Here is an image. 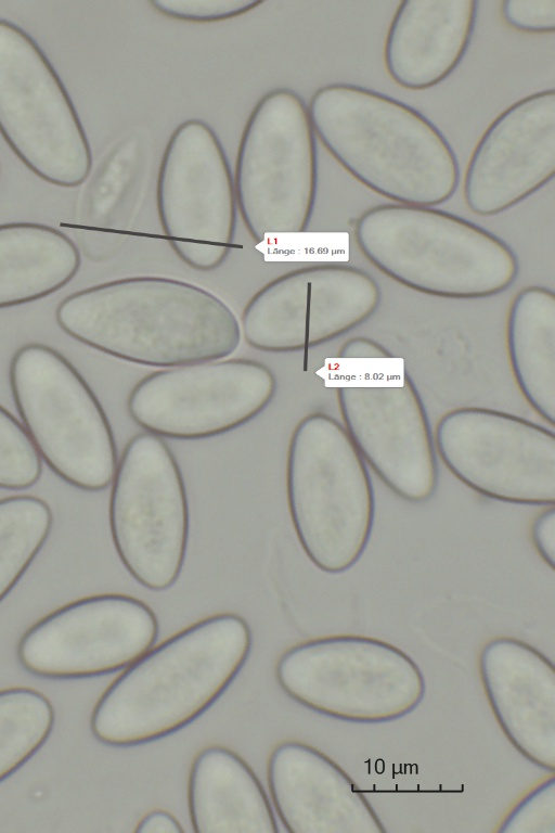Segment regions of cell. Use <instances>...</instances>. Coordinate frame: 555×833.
Returning <instances> with one entry per match:
<instances>
[{"instance_id": "6da1fadb", "label": "cell", "mask_w": 555, "mask_h": 833, "mask_svg": "<svg viewBox=\"0 0 555 833\" xmlns=\"http://www.w3.org/2000/svg\"><path fill=\"white\" fill-rule=\"evenodd\" d=\"M59 326L78 342L131 363L172 368L227 358L240 321L214 293L179 279L127 277L65 297Z\"/></svg>"}, {"instance_id": "7a4b0ae2", "label": "cell", "mask_w": 555, "mask_h": 833, "mask_svg": "<svg viewBox=\"0 0 555 833\" xmlns=\"http://www.w3.org/2000/svg\"><path fill=\"white\" fill-rule=\"evenodd\" d=\"M253 645L234 613L201 619L126 667L95 703L90 730L100 743L131 747L170 735L203 715L229 688Z\"/></svg>"}, {"instance_id": "3957f363", "label": "cell", "mask_w": 555, "mask_h": 833, "mask_svg": "<svg viewBox=\"0 0 555 833\" xmlns=\"http://www.w3.org/2000/svg\"><path fill=\"white\" fill-rule=\"evenodd\" d=\"M311 127L333 158L371 191L397 204L436 207L460 184V165L440 129L413 106L345 82L320 87L307 104Z\"/></svg>"}, {"instance_id": "277c9868", "label": "cell", "mask_w": 555, "mask_h": 833, "mask_svg": "<svg viewBox=\"0 0 555 833\" xmlns=\"http://www.w3.org/2000/svg\"><path fill=\"white\" fill-rule=\"evenodd\" d=\"M362 256L414 292L447 299H482L507 291L519 259L502 238L453 213L397 203L363 212L353 225Z\"/></svg>"}, {"instance_id": "5b68a950", "label": "cell", "mask_w": 555, "mask_h": 833, "mask_svg": "<svg viewBox=\"0 0 555 833\" xmlns=\"http://www.w3.org/2000/svg\"><path fill=\"white\" fill-rule=\"evenodd\" d=\"M286 494L296 536L311 563L326 574L357 564L373 531L374 488L364 460L332 415L309 413L293 430Z\"/></svg>"}, {"instance_id": "8992f818", "label": "cell", "mask_w": 555, "mask_h": 833, "mask_svg": "<svg viewBox=\"0 0 555 833\" xmlns=\"http://www.w3.org/2000/svg\"><path fill=\"white\" fill-rule=\"evenodd\" d=\"M10 387L39 457L68 485L106 489L117 466L107 415L79 371L57 350L29 343L16 350Z\"/></svg>"}, {"instance_id": "52a82bcc", "label": "cell", "mask_w": 555, "mask_h": 833, "mask_svg": "<svg viewBox=\"0 0 555 833\" xmlns=\"http://www.w3.org/2000/svg\"><path fill=\"white\" fill-rule=\"evenodd\" d=\"M281 689L327 717L380 723L413 712L425 695L418 665L399 648L371 637L338 635L305 641L279 658Z\"/></svg>"}, {"instance_id": "ba28073f", "label": "cell", "mask_w": 555, "mask_h": 833, "mask_svg": "<svg viewBox=\"0 0 555 833\" xmlns=\"http://www.w3.org/2000/svg\"><path fill=\"white\" fill-rule=\"evenodd\" d=\"M237 213L256 242L305 232L318 191V151L307 104L274 88L254 105L241 134L233 175Z\"/></svg>"}, {"instance_id": "9c48e42d", "label": "cell", "mask_w": 555, "mask_h": 833, "mask_svg": "<svg viewBox=\"0 0 555 833\" xmlns=\"http://www.w3.org/2000/svg\"><path fill=\"white\" fill-rule=\"evenodd\" d=\"M111 485L108 522L120 562L144 588L169 589L189 538L186 490L175 454L162 437L143 431L125 446Z\"/></svg>"}, {"instance_id": "30bf717a", "label": "cell", "mask_w": 555, "mask_h": 833, "mask_svg": "<svg viewBox=\"0 0 555 833\" xmlns=\"http://www.w3.org/2000/svg\"><path fill=\"white\" fill-rule=\"evenodd\" d=\"M0 133L20 161L51 184L75 188L92 153L74 103L37 42L0 18Z\"/></svg>"}, {"instance_id": "8fae6325", "label": "cell", "mask_w": 555, "mask_h": 833, "mask_svg": "<svg viewBox=\"0 0 555 833\" xmlns=\"http://www.w3.org/2000/svg\"><path fill=\"white\" fill-rule=\"evenodd\" d=\"M434 440L446 467L477 494L513 504H555L553 430L513 413L469 406L444 413Z\"/></svg>"}, {"instance_id": "7c38bea8", "label": "cell", "mask_w": 555, "mask_h": 833, "mask_svg": "<svg viewBox=\"0 0 555 833\" xmlns=\"http://www.w3.org/2000/svg\"><path fill=\"white\" fill-rule=\"evenodd\" d=\"M278 388L274 372L247 358L164 368L140 379L127 398L143 431L180 440L219 436L262 413Z\"/></svg>"}, {"instance_id": "4fadbf2b", "label": "cell", "mask_w": 555, "mask_h": 833, "mask_svg": "<svg viewBox=\"0 0 555 833\" xmlns=\"http://www.w3.org/2000/svg\"><path fill=\"white\" fill-rule=\"evenodd\" d=\"M382 299L377 281L358 267L309 265L262 285L242 311L241 333L259 351H307L365 323Z\"/></svg>"}, {"instance_id": "5bb4252c", "label": "cell", "mask_w": 555, "mask_h": 833, "mask_svg": "<svg viewBox=\"0 0 555 833\" xmlns=\"http://www.w3.org/2000/svg\"><path fill=\"white\" fill-rule=\"evenodd\" d=\"M155 613L141 600L102 593L75 600L33 624L16 656L29 674L47 679L99 677L124 669L158 637Z\"/></svg>"}, {"instance_id": "9a60e30c", "label": "cell", "mask_w": 555, "mask_h": 833, "mask_svg": "<svg viewBox=\"0 0 555 833\" xmlns=\"http://www.w3.org/2000/svg\"><path fill=\"white\" fill-rule=\"evenodd\" d=\"M336 397L343 425L365 464L402 500H429L439 482L434 432L406 368L398 385L339 386Z\"/></svg>"}, {"instance_id": "2e32d148", "label": "cell", "mask_w": 555, "mask_h": 833, "mask_svg": "<svg viewBox=\"0 0 555 833\" xmlns=\"http://www.w3.org/2000/svg\"><path fill=\"white\" fill-rule=\"evenodd\" d=\"M156 206L168 242L232 246L238 214L234 179L206 121L186 119L170 134L158 168Z\"/></svg>"}, {"instance_id": "e0dca14e", "label": "cell", "mask_w": 555, "mask_h": 833, "mask_svg": "<svg viewBox=\"0 0 555 833\" xmlns=\"http://www.w3.org/2000/svg\"><path fill=\"white\" fill-rule=\"evenodd\" d=\"M555 174V90L528 94L486 128L467 163L463 196L481 217L502 214L547 184Z\"/></svg>"}, {"instance_id": "ac0fdd59", "label": "cell", "mask_w": 555, "mask_h": 833, "mask_svg": "<svg viewBox=\"0 0 555 833\" xmlns=\"http://www.w3.org/2000/svg\"><path fill=\"white\" fill-rule=\"evenodd\" d=\"M274 809L289 833H383L354 781L328 756L298 741L280 743L267 769Z\"/></svg>"}, {"instance_id": "d6986e66", "label": "cell", "mask_w": 555, "mask_h": 833, "mask_svg": "<svg viewBox=\"0 0 555 833\" xmlns=\"http://www.w3.org/2000/svg\"><path fill=\"white\" fill-rule=\"evenodd\" d=\"M478 665L486 696L506 738L529 761L553 772V663L521 640L499 637L483 645Z\"/></svg>"}, {"instance_id": "ffe728a7", "label": "cell", "mask_w": 555, "mask_h": 833, "mask_svg": "<svg viewBox=\"0 0 555 833\" xmlns=\"http://www.w3.org/2000/svg\"><path fill=\"white\" fill-rule=\"evenodd\" d=\"M476 0H403L389 24L384 63L408 90L446 80L464 59L476 27Z\"/></svg>"}, {"instance_id": "44dd1931", "label": "cell", "mask_w": 555, "mask_h": 833, "mask_svg": "<svg viewBox=\"0 0 555 833\" xmlns=\"http://www.w3.org/2000/svg\"><path fill=\"white\" fill-rule=\"evenodd\" d=\"M188 804L196 833H278L272 806L254 771L236 753L209 746L195 757Z\"/></svg>"}, {"instance_id": "7402d4cb", "label": "cell", "mask_w": 555, "mask_h": 833, "mask_svg": "<svg viewBox=\"0 0 555 833\" xmlns=\"http://www.w3.org/2000/svg\"><path fill=\"white\" fill-rule=\"evenodd\" d=\"M505 342L514 381L530 408L555 424V293L543 285L519 290L508 306Z\"/></svg>"}, {"instance_id": "603a6c76", "label": "cell", "mask_w": 555, "mask_h": 833, "mask_svg": "<svg viewBox=\"0 0 555 833\" xmlns=\"http://www.w3.org/2000/svg\"><path fill=\"white\" fill-rule=\"evenodd\" d=\"M79 267L77 245L57 229L34 222L0 225V309L57 292Z\"/></svg>"}, {"instance_id": "cb8c5ba5", "label": "cell", "mask_w": 555, "mask_h": 833, "mask_svg": "<svg viewBox=\"0 0 555 833\" xmlns=\"http://www.w3.org/2000/svg\"><path fill=\"white\" fill-rule=\"evenodd\" d=\"M144 159L138 136H127L112 148L85 192L82 213L89 226L113 229L132 212L142 190Z\"/></svg>"}, {"instance_id": "d4e9b609", "label": "cell", "mask_w": 555, "mask_h": 833, "mask_svg": "<svg viewBox=\"0 0 555 833\" xmlns=\"http://www.w3.org/2000/svg\"><path fill=\"white\" fill-rule=\"evenodd\" d=\"M52 510L28 495L0 499V602L12 591L48 540Z\"/></svg>"}, {"instance_id": "484cf974", "label": "cell", "mask_w": 555, "mask_h": 833, "mask_svg": "<svg viewBox=\"0 0 555 833\" xmlns=\"http://www.w3.org/2000/svg\"><path fill=\"white\" fill-rule=\"evenodd\" d=\"M54 721L52 703L41 692L27 687L0 690V783L46 744Z\"/></svg>"}, {"instance_id": "4316f807", "label": "cell", "mask_w": 555, "mask_h": 833, "mask_svg": "<svg viewBox=\"0 0 555 833\" xmlns=\"http://www.w3.org/2000/svg\"><path fill=\"white\" fill-rule=\"evenodd\" d=\"M41 473V459L23 424L0 406V488H30Z\"/></svg>"}, {"instance_id": "83f0119b", "label": "cell", "mask_w": 555, "mask_h": 833, "mask_svg": "<svg viewBox=\"0 0 555 833\" xmlns=\"http://www.w3.org/2000/svg\"><path fill=\"white\" fill-rule=\"evenodd\" d=\"M553 776L522 797L501 824L499 832L554 833L555 784Z\"/></svg>"}, {"instance_id": "f1b7e54d", "label": "cell", "mask_w": 555, "mask_h": 833, "mask_svg": "<svg viewBox=\"0 0 555 833\" xmlns=\"http://www.w3.org/2000/svg\"><path fill=\"white\" fill-rule=\"evenodd\" d=\"M261 0H152L158 13L183 22L214 23L244 15L259 5Z\"/></svg>"}, {"instance_id": "f546056e", "label": "cell", "mask_w": 555, "mask_h": 833, "mask_svg": "<svg viewBox=\"0 0 555 833\" xmlns=\"http://www.w3.org/2000/svg\"><path fill=\"white\" fill-rule=\"evenodd\" d=\"M503 21L527 34H553L555 0H505L501 3Z\"/></svg>"}, {"instance_id": "4dcf8cb0", "label": "cell", "mask_w": 555, "mask_h": 833, "mask_svg": "<svg viewBox=\"0 0 555 833\" xmlns=\"http://www.w3.org/2000/svg\"><path fill=\"white\" fill-rule=\"evenodd\" d=\"M177 257L197 271L218 269L229 257L231 246L196 244L188 242H168Z\"/></svg>"}, {"instance_id": "1f68e13d", "label": "cell", "mask_w": 555, "mask_h": 833, "mask_svg": "<svg viewBox=\"0 0 555 833\" xmlns=\"http://www.w3.org/2000/svg\"><path fill=\"white\" fill-rule=\"evenodd\" d=\"M532 543L544 563L555 568V509L548 507L533 521L531 526Z\"/></svg>"}, {"instance_id": "d6a6232c", "label": "cell", "mask_w": 555, "mask_h": 833, "mask_svg": "<svg viewBox=\"0 0 555 833\" xmlns=\"http://www.w3.org/2000/svg\"><path fill=\"white\" fill-rule=\"evenodd\" d=\"M124 234L100 230H81L79 234L83 253L91 260L102 261L115 254L124 243Z\"/></svg>"}, {"instance_id": "836d02e7", "label": "cell", "mask_w": 555, "mask_h": 833, "mask_svg": "<svg viewBox=\"0 0 555 833\" xmlns=\"http://www.w3.org/2000/svg\"><path fill=\"white\" fill-rule=\"evenodd\" d=\"M337 356L347 359H388L393 355L383 344L366 336H353L345 341Z\"/></svg>"}, {"instance_id": "e575fe53", "label": "cell", "mask_w": 555, "mask_h": 833, "mask_svg": "<svg viewBox=\"0 0 555 833\" xmlns=\"http://www.w3.org/2000/svg\"><path fill=\"white\" fill-rule=\"evenodd\" d=\"M134 831L137 833H182L183 829L171 813L155 809L140 820Z\"/></svg>"}]
</instances>
